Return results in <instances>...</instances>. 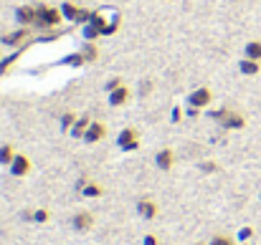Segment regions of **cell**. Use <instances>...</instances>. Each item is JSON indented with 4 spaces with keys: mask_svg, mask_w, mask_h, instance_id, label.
I'll list each match as a JSON object with an SVG mask.
<instances>
[{
    "mask_svg": "<svg viewBox=\"0 0 261 245\" xmlns=\"http://www.w3.org/2000/svg\"><path fill=\"white\" fill-rule=\"evenodd\" d=\"M36 10H38L36 28H41V30H54V28H59V25L64 23V13H61V8H54V5L38 3Z\"/></svg>",
    "mask_w": 261,
    "mask_h": 245,
    "instance_id": "cell-1",
    "label": "cell"
},
{
    "mask_svg": "<svg viewBox=\"0 0 261 245\" xmlns=\"http://www.w3.org/2000/svg\"><path fill=\"white\" fill-rule=\"evenodd\" d=\"M213 104V91L208 86H198L185 96V106H195V109H208Z\"/></svg>",
    "mask_w": 261,
    "mask_h": 245,
    "instance_id": "cell-2",
    "label": "cell"
},
{
    "mask_svg": "<svg viewBox=\"0 0 261 245\" xmlns=\"http://www.w3.org/2000/svg\"><path fill=\"white\" fill-rule=\"evenodd\" d=\"M28 38H31V28H23V25H18L15 30H10V33H3V36H0V43H3L5 48H23V46L28 43Z\"/></svg>",
    "mask_w": 261,
    "mask_h": 245,
    "instance_id": "cell-3",
    "label": "cell"
},
{
    "mask_svg": "<svg viewBox=\"0 0 261 245\" xmlns=\"http://www.w3.org/2000/svg\"><path fill=\"white\" fill-rule=\"evenodd\" d=\"M140 132L135 129V127H127V129H122L119 132V137H117V147L122 149V152H137L140 149Z\"/></svg>",
    "mask_w": 261,
    "mask_h": 245,
    "instance_id": "cell-4",
    "label": "cell"
},
{
    "mask_svg": "<svg viewBox=\"0 0 261 245\" xmlns=\"http://www.w3.org/2000/svg\"><path fill=\"white\" fill-rule=\"evenodd\" d=\"M223 129H231V132H236V129H244L246 127V116L241 114V111H236V109H228L226 106V111H223V116H221V121H218Z\"/></svg>",
    "mask_w": 261,
    "mask_h": 245,
    "instance_id": "cell-5",
    "label": "cell"
},
{
    "mask_svg": "<svg viewBox=\"0 0 261 245\" xmlns=\"http://www.w3.org/2000/svg\"><path fill=\"white\" fill-rule=\"evenodd\" d=\"M36 20H38L36 5H20V8H15V23H18V25H23V28H36Z\"/></svg>",
    "mask_w": 261,
    "mask_h": 245,
    "instance_id": "cell-6",
    "label": "cell"
},
{
    "mask_svg": "<svg viewBox=\"0 0 261 245\" xmlns=\"http://www.w3.org/2000/svg\"><path fill=\"white\" fill-rule=\"evenodd\" d=\"M107 101H109V106H114V109H122V106H127L129 101H132V91H129V86H119V88H114V91H109L107 94Z\"/></svg>",
    "mask_w": 261,
    "mask_h": 245,
    "instance_id": "cell-7",
    "label": "cell"
},
{
    "mask_svg": "<svg viewBox=\"0 0 261 245\" xmlns=\"http://www.w3.org/2000/svg\"><path fill=\"white\" fill-rule=\"evenodd\" d=\"M8 169H10V174H13V177H25V174H31L33 162H31V157H28V155H15V160H13V164H10Z\"/></svg>",
    "mask_w": 261,
    "mask_h": 245,
    "instance_id": "cell-8",
    "label": "cell"
},
{
    "mask_svg": "<svg viewBox=\"0 0 261 245\" xmlns=\"http://www.w3.org/2000/svg\"><path fill=\"white\" fill-rule=\"evenodd\" d=\"M155 167H158L160 172H170L175 167V152L170 147H163V149L155 152Z\"/></svg>",
    "mask_w": 261,
    "mask_h": 245,
    "instance_id": "cell-9",
    "label": "cell"
},
{
    "mask_svg": "<svg viewBox=\"0 0 261 245\" xmlns=\"http://www.w3.org/2000/svg\"><path fill=\"white\" fill-rule=\"evenodd\" d=\"M137 215L142 220H155L158 218V202L152 197H140L137 200Z\"/></svg>",
    "mask_w": 261,
    "mask_h": 245,
    "instance_id": "cell-10",
    "label": "cell"
},
{
    "mask_svg": "<svg viewBox=\"0 0 261 245\" xmlns=\"http://www.w3.org/2000/svg\"><path fill=\"white\" fill-rule=\"evenodd\" d=\"M71 228H74L76 233H89V230L94 228V215L87 212V210H79V212L71 218Z\"/></svg>",
    "mask_w": 261,
    "mask_h": 245,
    "instance_id": "cell-11",
    "label": "cell"
},
{
    "mask_svg": "<svg viewBox=\"0 0 261 245\" xmlns=\"http://www.w3.org/2000/svg\"><path fill=\"white\" fill-rule=\"evenodd\" d=\"M104 137H107V127H104L101 121L91 119V124H89L87 134H84V142H87V144H99V142H101Z\"/></svg>",
    "mask_w": 261,
    "mask_h": 245,
    "instance_id": "cell-12",
    "label": "cell"
},
{
    "mask_svg": "<svg viewBox=\"0 0 261 245\" xmlns=\"http://www.w3.org/2000/svg\"><path fill=\"white\" fill-rule=\"evenodd\" d=\"M23 51H25V46H23V48H15V51H13L10 56L0 58V79H3V76H8V74L13 71V66H15V61H18V58L23 56Z\"/></svg>",
    "mask_w": 261,
    "mask_h": 245,
    "instance_id": "cell-13",
    "label": "cell"
},
{
    "mask_svg": "<svg viewBox=\"0 0 261 245\" xmlns=\"http://www.w3.org/2000/svg\"><path fill=\"white\" fill-rule=\"evenodd\" d=\"M89 124H91V116H89V114H82V116L76 119V124L71 127V132H69V134H71L74 139H84V134H87V129H89Z\"/></svg>",
    "mask_w": 261,
    "mask_h": 245,
    "instance_id": "cell-14",
    "label": "cell"
},
{
    "mask_svg": "<svg viewBox=\"0 0 261 245\" xmlns=\"http://www.w3.org/2000/svg\"><path fill=\"white\" fill-rule=\"evenodd\" d=\"M239 71H241L244 76H256L261 71V61H254V58H246V56H244V58L239 61Z\"/></svg>",
    "mask_w": 261,
    "mask_h": 245,
    "instance_id": "cell-15",
    "label": "cell"
},
{
    "mask_svg": "<svg viewBox=\"0 0 261 245\" xmlns=\"http://www.w3.org/2000/svg\"><path fill=\"white\" fill-rule=\"evenodd\" d=\"M79 51L84 53L87 64H94V61H99V48H96V43H94V41H84Z\"/></svg>",
    "mask_w": 261,
    "mask_h": 245,
    "instance_id": "cell-16",
    "label": "cell"
},
{
    "mask_svg": "<svg viewBox=\"0 0 261 245\" xmlns=\"http://www.w3.org/2000/svg\"><path fill=\"white\" fill-rule=\"evenodd\" d=\"M82 195H84L87 200H94V197H101V195H104V187H101L99 182H91V179H89L87 185L82 187Z\"/></svg>",
    "mask_w": 261,
    "mask_h": 245,
    "instance_id": "cell-17",
    "label": "cell"
},
{
    "mask_svg": "<svg viewBox=\"0 0 261 245\" xmlns=\"http://www.w3.org/2000/svg\"><path fill=\"white\" fill-rule=\"evenodd\" d=\"M244 56H246V58H254V61H261V38L249 41V43L244 46Z\"/></svg>",
    "mask_w": 261,
    "mask_h": 245,
    "instance_id": "cell-18",
    "label": "cell"
},
{
    "mask_svg": "<svg viewBox=\"0 0 261 245\" xmlns=\"http://www.w3.org/2000/svg\"><path fill=\"white\" fill-rule=\"evenodd\" d=\"M79 10H82V8H79L74 0H66V3L61 5V13H64V18H66L69 23H76V15H79Z\"/></svg>",
    "mask_w": 261,
    "mask_h": 245,
    "instance_id": "cell-19",
    "label": "cell"
},
{
    "mask_svg": "<svg viewBox=\"0 0 261 245\" xmlns=\"http://www.w3.org/2000/svg\"><path fill=\"white\" fill-rule=\"evenodd\" d=\"M61 64H64V66H69V69H79V66H84V64H87V58H84V53H82V51H76V53L64 56V58H61Z\"/></svg>",
    "mask_w": 261,
    "mask_h": 245,
    "instance_id": "cell-20",
    "label": "cell"
},
{
    "mask_svg": "<svg viewBox=\"0 0 261 245\" xmlns=\"http://www.w3.org/2000/svg\"><path fill=\"white\" fill-rule=\"evenodd\" d=\"M15 147L13 144H0V164L3 167H10L13 164V160H15Z\"/></svg>",
    "mask_w": 261,
    "mask_h": 245,
    "instance_id": "cell-21",
    "label": "cell"
},
{
    "mask_svg": "<svg viewBox=\"0 0 261 245\" xmlns=\"http://www.w3.org/2000/svg\"><path fill=\"white\" fill-rule=\"evenodd\" d=\"M82 36H84V41H96V38L101 36V28L94 25V23H87V25L82 28Z\"/></svg>",
    "mask_w": 261,
    "mask_h": 245,
    "instance_id": "cell-22",
    "label": "cell"
},
{
    "mask_svg": "<svg viewBox=\"0 0 261 245\" xmlns=\"http://www.w3.org/2000/svg\"><path fill=\"white\" fill-rule=\"evenodd\" d=\"M76 119H79V116H76L74 111H66V114H61V132H64V134H66V132H71V127L76 124Z\"/></svg>",
    "mask_w": 261,
    "mask_h": 245,
    "instance_id": "cell-23",
    "label": "cell"
},
{
    "mask_svg": "<svg viewBox=\"0 0 261 245\" xmlns=\"http://www.w3.org/2000/svg\"><path fill=\"white\" fill-rule=\"evenodd\" d=\"M48 220H51V212H48L46 207L33 210V223H36V225H43V223H48Z\"/></svg>",
    "mask_w": 261,
    "mask_h": 245,
    "instance_id": "cell-24",
    "label": "cell"
},
{
    "mask_svg": "<svg viewBox=\"0 0 261 245\" xmlns=\"http://www.w3.org/2000/svg\"><path fill=\"white\" fill-rule=\"evenodd\" d=\"M208 245H236V240L228 238V235H223V233H216V235L208 240Z\"/></svg>",
    "mask_w": 261,
    "mask_h": 245,
    "instance_id": "cell-25",
    "label": "cell"
},
{
    "mask_svg": "<svg viewBox=\"0 0 261 245\" xmlns=\"http://www.w3.org/2000/svg\"><path fill=\"white\" fill-rule=\"evenodd\" d=\"M251 238H254V228H251V225H246V228L239 230V240H241V243H249Z\"/></svg>",
    "mask_w": 261,
    "mask_h": 245,
    "instance_id": "cell-26",
    "label": "cell"
},
{
    "mask_svg": "<svg viewBox=\"0 0 261 245\" xmlns=\"http://www.w3.org/2000/svg\"><path fill=\"white\" fill-rule=\"evenodd\" d=\"M122 79H119V76H114V79H109V81L104 83V91H107V94H109V91H114V88H119V86H122Z\"/></svg>",
    "mask_w": 261,
    "mask_h": 245,
    "instance_id": "cell-27",
    "label": "cell"
},
{
    "mask_svg": "<svg viewBox=\"0 0 261 245\" xmlns=\"http://www.w3.org/2000/svg\"><path fill=\"white\" fill-rule=\"evenodd\" d=\"M56 38H61V33H59V30H54V33H46V36H41V38H38V43H48V41H56Z\"/></svg>",
    "mask_w": 261,
    "mask_h": 245,
    "instance_id": "cell-28",
    "label": "cell"
},
{
    "mask_svg": "<svg viewBox=\"0 0 261 245\" xmlns=\"http://www.w3.org/2000/svg\"><path fill=\"white\" fill-rule=\"evenodd\" d=\"M200 169H203V172H218V164L216 162H200Z\"/></svg>",
    "mask_w": 261,
    "mask_h": 245,
    "instance_id": "cell-29",
    "label": "cell"
},
{
    "mask_svg": "<svg viewBox=\"0 0 261 245\" xmlns=\"http://www.w3.org/2000/svg\"><path fill=\"white\" fill-rule=\"evenodd\" d=\"M142 245H160V240H158V235H152V233H150V235H145V238H142Z\"/></svg>",
    "mask_w": 261,
    "mask_h": 245,
    "instance_id": "cell-30",
    "label": "cell"
},
{
    "mask_svg": "<svg viewBox=\"0 0 261 245\" xmlns=\"http://www.w3.org/2000/svg\"><path fill=\"white\" fill-rule=\"evenodd\" d=\"M193 245H208V243H193Z\"/></svg>",
    "mask_w": 261,
    "mask_h": 245,
    "instance_id": "cell-31",
    "label": "cell"
},
{
    "mask_svg": "<svg viewBox=\"0 0 261 245\" xmlns=\"http://www.w3.org/2000/svg\"><path fill=\"white\" fill-rule=\"evenodd\" d=\"M239 245H249V243H239Z\"/></svg>",
    "mask_w": 261,
    "mask_h": 245,
    "instance_id": "cell-32",
    "label": "cell"
},
{
    "mask_svg": "<svg viewBox=\"0 0 261 245\" xmlns=\"http://www.w3.org/2000/svg\"><path fill=\"white\" fill-rule=\"evenodd\" d=\"M259 200H261V192H259Z\"/></svg>",
    "mask_w": 261,
    "mask_h": 245,
    "instance_id": "cell-33",
    "label": "cell"
},
{
    "mask_svg": "<svg viewBox=\"0 0 261 245\" xmlns=\"http://www.w3.org/2000/svg\"><path fill=\"white\" fill-rule=\"evenodd\" d=\"M165 3H170V0H165Z\"/></svg>",
    "mask_w": 261,
    "mask_h": 245,
    "instance_id": "cell-34",
    "label": "cell"
},
{
    "mask_svg": "<svg viewBox=\"0 0 261 245\" xmlns=\"http://www.w3.org/2000/svg\"><path fill=\"white\" fill-rule=\"evenodd\" d=\"M0 58H3V56H0Z\"/></svg>",
    "mask_w": 261,
    "mask_h": 245,
    "instance_id": "cell-35",
    "label": "cell"
}]
</instances>
